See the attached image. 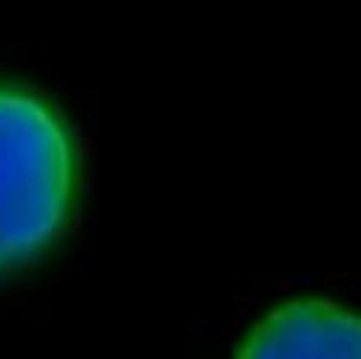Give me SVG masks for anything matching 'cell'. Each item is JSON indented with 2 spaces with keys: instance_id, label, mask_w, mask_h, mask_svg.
Returning a JSON list of instances; mask_svg holds the SVG:
<instances>
[{
  "instance_id": "7a4b0ae2",
  "label": "cell",
  "mask_w": 361,
  "mask_h": 359,
  "mask_svg": "<svg viewBox=\"0 0 361 359\" xmlns=\"http://www.w3.org/2000/svg\"><path fill=\"white\" fill-rule=\"evenodd\" d=\"M233 359H361V314L327 297H296L270 308Z\"/></svg>"
},
{
  "instance_id": "6da1fadb",
  "label": "cell",
  "mask_w": 361,
  "mask_h": 359,
  "mask_svg": "<svg viewBox=\"0 0 361 359\" xmlns=\"http://www.w3.org/2000/svg\"><path fill=\"white\" fill-rule=\"evenodd\" d=\"M80 180V146L63 112L29 86L0 83V280L57 245Z\"/></svg>"
}]
</instances>
